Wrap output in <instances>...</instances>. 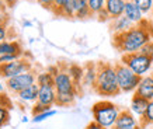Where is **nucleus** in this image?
Segmentation results:
<instances>
[{
	"label": "nucleus",
	"mask_w": 153,
	"mask_h": 129,
	"mask_svg": "<svg viewBox=\"0 0 153 129\" xmlns=\"http://www.w3.org/2000/svg\"><path fill=\"white\" fill-rule=\"evenodd\" d=\"M37 3L39 6H42L44 9L52 10V6H53V0H37Z\"/></svg>",
	"instance_id": "35"
},
{
	"label": "nucleus",
	"mask_w": 153,
	"mask_h": 129,
	"mask_svg": "<svg viewBox=\"0 0 153 129\" xmlns=\"http://www.w3.org/2000/svg\"><path fill=\"white\" fill-rule=\"evenodd\" d=\"M115 66V73L117 80H118V86H120L121 93H135L138 88V84L140 82V77L138 74H135L132 70L125 66V64L120 62V63L114 64Z\"/></svg>",
	"instance_id": "5"
},
{
	"label": "nucleus",
	"mask_w": 153,
	"mask_h": 129,
	"mask_svg": "<svg viewBox=\"0 0 153 129\" xmlns=\"http://www.w3.org/2000/svg\"><path fill=\"white\" fill-rule=\"evenodd\" d=\"M38 104L45 105L48 108H52L56 105V90L55 87L49 84V86H39V91H38Z\"/></svg>",
	"instance_id": "10"
},
{
	"label": "nucleus",
	"mask_w": 153,
	"mask_h": 129,
	"mask_svg": "<svg viewBox=\"0 0 153 129\" xmlns=\"http://www.w3.org/2000/svg\"><path fill=\"white\" fill-rule=\"evenodd\" d=\"M77 96H79V93H62V94L56 93V105L59 107L72 105V104H74Z\"/></svg>",
	"instance_id": "21"
},
{
	"label": "nucleus",
	"mask_w": 153,
	"mask_h": 129,
	"mask_svg": "<svg viewBox=\"0 0 153 129\" xmlns=\"http://www.w3.org/2000/svg\"><path fill=\"white\" fill-rule=\"evenodd\" d=\"M68 1H69V0H53V6H52L51 11H53L55 14H58L60 11V9H62V7H63Z\"/></svg>",
	"instance_id": "31"
},
{
	"label": "nucleus",
	"mask_w": 153,
	"mask_h": 129,
	"mask_svg": "<svg viewBox=\"0 0 153 129\" xmlns=\"http://www.w3.org/2000/svg\"><path fill=\"white\" fill-rule=\"evenodd\" d=\"M94 91L102 97H115L121 93L117 80L115 66L110 63H98L97 80L94 84Z\"/></svg>",
	"instance_id": "2"
},
{
	"label": "nucleus",
	"mask_w": 153,
	"mask_h": 129,
	"mask_svg": "<svg viewBox=\"0 0 153 129\" xmlns=\"http://www.w3.org/2000/svg\"><path fill=\"white\" fill-rule=\"evenodd\" d=\"M66 70H68V73L70 74V77H72V80L74 82V84L80 88V84L83 83L84 69H83V67H80L79 64H70Z\"/></svg>",
	"instance_id": "20"
},
{
	"label": "nucleus",
	"mask_w": 153,
	"mask_h": 129,
	"mask_svg": "<svg viewBox=\"0 0 153 129\" xmlns=\"http://www.w3.org/2000/svg\"><path fill=\"white\" fill-rule=\"evenodd\" d=\"M58 16H63V17H68V19H73L74 17V4H73V0H69L66 3L60 11L58 13Z\"/></svg>",
	"instance_id": "26"
},
{
	"label": "nucleus",
	"mask_w": 153,
	"mask_h": 129,
	"mask_svg": "<svg viewBox=\"0 0 153 129\" xmlns=\"http://www.w3.org/2000/svg\"><path fill=\"white\" fill-rule=\"evenodd\" d=\"M56 114H58V111L53 110V108H51V110H47L44 111V112H41V114H37V115H33V122L34 124H41V122H44V121L49 119V118H52V116H55Z\"/></svg>",
	"instance_id": "24"
},
{
	"label": "nucleus",
	"mask_w": 153,
	"mask_h": 129,
	"mask_svg": "<svg viewBox=\"0 0 153 129\" xmlns=\"http://www.w3.org/2000/svg\"><path fill=\"white\" fill-rule=\"evenodd\" d=\"M23 25H27L28 27V25H31V23H30V21H23Z\"/></svg>",
	"instance_id": "41"
},
{
	"label": "nucleus",
	"mask_w": 153,
	"mask_h": 129,
	"mask_svg": "<svg viewBox=\"0 0 153 129\" xmlns=\"http://www.w3.org/2000/svg\"><path fill=\"white\" fill-rule=\"evenodd\" d=\"M47 110H51V108H48V107L45 105H41V104H38V102H35L33 107V115H37V114H41V112H44V111Z\"/></svg>",
	"instance_id": "34"
},
{
	"label": "nucleus",
	"mask_w": 153,
	"mask_h": 129,
	"mask_svg": "<svg viewBox=\"0 0 153 129\" xmlns=\"http://www.w3.org/2000/svg\"><path fill=\"white\" fill-rule=\"evenodd\" d=\"M112 129H143L136 116L128 110H121Z\"/></svg>",
	"instance_id": "9"
},
{
	"label": "nucleus",
	"mask_w": 153,
	"mask_h": 129,
	"mask_svg": "<svg viewBox=\"0 0 153 129\" xmlns=\"http://www.w3.org/2000/svg\"><path fill=\"white\" fill-rule=\"evenodd\" d=\"M132 1L143 11V14L150 13L153 10V0H132Z\"/></svg>",
	"instance_id": "27"
},
{
	"label": "nucleus",
	"mask_w": 153,
	"mask_h": 129,
	"mask_svg": "<svg viewBox=\"0 0 153 129\" xmlns=\"http://www.w3.org/2000/svg\"><path fill=\"white\" fill-rule=\"evenodd\" d=\"M4 82H6V88H7L10 93L19 94L20 91H23V90L28 88L30 86H33V84L37 83V74L34 73L33 70H30V72L19 74V76H16V77L4 80Z\"/></svg>",
	"instance_id": "6"
},
{
	"label": "nucleus",
	"mask_w": 153,
	"mask_h": 129,
	"mask_svg": "<svg viewBox=\"0 0 153 129\" xmlns=\"http://www.w3.org/2000/svg\"><path fill=\"white\" fill-rule=\"evenodd\" d=\"M132 27H134V24L131 23L125 16H121V17H117V19L111 20V31L114 32V35L122 34V32L128 31Z\"/></svg>",
	"instance_id": "15"
},
{
	"label": "nucleus",
	"mask_w": 153,
	"mask_h": 129,
	"mask_svg": "<svg viewBox=\"0 0 153 129\" xmlns=\"http://www.w3.org/2000/svg\"><path fill=\"white\" fill-rule=\"evenodd\" d=\"M120 112L121 110L118 108V105H115L114 102L108 101V100H101V101L96 102L91 108L93 121L107 129H112Z\"/></svg>",
	"instance_id": "3"
},
{
	"label": "nucleus",
	"mask_w": 153,
	"mask_h": 129,
	"mask_svg": "<svg viewBox=\"0 0 153 129\" xmlns=\"http://www.w3.org/2000/svg\"><path fill=\"white\" fill-rule=\"evenodd\" d=\"M11 53H23L21 45L17 41H3L0 42V56L11 55Z\"/></svg>",
	"instance_id": "18"
},
{
	"label": "nucleus",
	"mask_w": 153,
	"mask_h": 129,
	"mask_svg": "<svg viewBox=\"0 0 153 129\" xmlns=\"http://www.w3.org/2000/svg\"><path fill=\"white\" fill-rule=\"evenodd\" d=\"M97 16V19H98V21H102V23H105V21H111V17H110V14L107 13V10L104 9V10H101L98 14H96Z\"/></svg>",
	"instance_id": "33"
},
{
	"label": "nucleus",
	"mask_w": 153,
	"mask_h": 129,
	"mask_svg": "<svg viewBox=\"0 0 153 129\" xmlns=\"http://www.w3.org/2000/svg\"><path fill=\"white\" fill-rule=\"evenodd\" d=\"M7 3H9V0H0V4H6V6H7Z\"/></svg>",
	"instance_id": "40"
},
{
	"label": "nucleus",
	"mask_w": 153,
	"mask_h": 129,
	"mask_svg": "<svg viewBox=\"0 0 153 129\" xmlns=\"http://www.w3.org/2000/svg\"><path fill=\"white\" fill-rule=\"evenodd\" d=\"M7 39V24L0 23V42H3Z\"/></svg>",
	"instance_id": "32"
},
{
	"label": "nucleus",
	"mask_w": 153,
	"mask_h": 129,
	"mask_svg": "<svg viewBox=\"0 0 153 129\" xmlns=\"http://www.w3.org/2000/svg\"><path fill=\"white\" fill-rule=\"evenodd\" d=\"M38 91H39V86L35 83L25 90H23V91H20L17 94V98L21 102H34L35 104L38 100Z\"/></svg>",
	"instance_id": "16"
},
{
	"label": "nucleus",
	"mask_w": 153,
	"mask_h": 129,
	"mask_svg": "<svg viewBox=\"0 0 153 129\" xmlns=\"http://www.w3.org/2000/svg\"><path fill=\"white\" fill-rule=\"evenodd\" d=\"M84 129H107V128H104V126L98 125L97 122H94V121H93V122H90V124H88Z\"/></svg>",
	"instance_id": "36"
},
{
	"label": "nucleus",
	"mask_w": 153,
	"mask_h": 129,
	"mask_svg": "<svg viewBox=\"0 0 153 129\" xmlns=\"http://www.w3.org/2000/svg\"><path fill=\"white\" fill-rule=\"evenodd\" d=\"M135 94L146 98L148 101H152L153 100V73L140 77V82L138 84V88H136Z\"/></svg>",
	"instance_id": "11"
},
{
	"label": "nucleus",
	"mask_w": 153,
	"mask_h": 129,
	"mask_svg": "<svg viewBox=\"0 0 153 129\" xmlns=\"http://www.w3.org/2000/svg\"><path fill=\"white\" fill-rule=\"evenodd\" d=\"M126 0H105V10L110 14L111 20L124 16Z\"/></svg>",
	"instance_id": "14"
},
{
	"label": "nucleus",
	"mask_w": 153,
	"mask_h": 129,
	"mask_svg": "<svg viewBox=\"0 0 153 129\" xmlns=\"http://www.w3.org/2000/svg\"><path fill=\"white\" fill-rule=\"evenodd\" d=\"M97 73H98V64L88 63L84 67L83 86H86V87H94L96 80H97Z\"/></svg>",
	"instance_id": "17"
},
{
	"label": "nucleus",
	"mask_w": 153,
	"mask_h": 129,
	"mask_svg": "<svg viewBox=\"0 0 153 129\" xmlns=\"http://www.w3.org/2000/svg\"><path fill=\"white\" fill-rule=\"evenodd\" d=\"M148 104H149V101L146 100V98L138 96V94H134L132 100H131L129 111L136 116V118H138V119H140V118L145 115V112H146Z\"/></svg>",
	"instance_id": "13"
},
{
	"label": "nucleus",
	"mask_w": 153,
	"mask_h": 129,
	"mask_svg": "<svg viewBox=\"0 0 153 129\" xmlns=\"http://www.w3.org/2000/svg\"><path fill=\"white\" fill-rule=\"evenodd\" d=\"M6 21V16L4 13H0V23H4Z\"/></svg>",
	"instance_id": "38"
},
{
	"label": "nucleus",
	"mask_w": 153,
	"mask_h": 129,
	"mask_svg": "<svg viewBox=\"0 0 153 129\" xmlns=\"http://www.w3.org/2000/svg\"><path fill=\"white\" fill-rule=\"evenodd\" d=\"M139 122H140V126H142V128H148V126L153 125V100L149 101L146 112H145V115L139 119Z\"/></svg>",
	"instance_id": "22"
},
{
	"label": "nucleus",
	"mask_w": 153,
	"mask_h": 129,
	"mask_svg": "<svg viewBox=\"0 0 153 129\" xmlns=\"http://www.w3.org/2000/svg\"><path fill=\"white\" fill-rule=\"evenodd\" d=\"M87 4L90 13L93 16V14H98L101 10L105 9V0H87Z\"/></svg>",
	"instance_id": "25"
},
{
	"label": "nucleus",
	"mask_w": 153,
	"mask_h": 129,
	"mask_svg": "<svg viewBox=\"0 0 153 129\" xmlns=\"http://www.w3.org/2000/svg\"><path fill=\"white\" fill-rule=\"evenodd\" d=\"M121 62L128 66L135 74H138L139 77H143L150 72L153 66V58L150 56H145L139 52H135V53H126L122 55Z\"/></svg>",
	"instance_id": "4"
},
{
	"label": "nucleus",
	"mask_w": 153,
	"mask_h": 129,
	"mask_svg": "<svg viewBox=\"0 0 153 129\" xmlns=\"http://www.w3.org/2000/svg\"><path fill=\"white\" fill-rule=\"evenodd\" d=\"M23 56V53H11V55H1L0 56V66L4 63H9V62H14V60L20 59Z\"/></svg>",
	"instance_id": "29"
},
{
	"label": "nucleus",
	"mask_w": 153,
	"mask_h": 129,
	"mask_svg": "<svg viewBox=\"0 0 153 129\" xmlns=\"http://www.w3.org/2000/svg\"><path fill=\"white\" fill-rule=\"evenodd\" d=\"M10 122V110L7 107L0 105V129L4 128Z\"/></svg>",
	"instance_id": "28"
},
{
	"label": "nucleus",
	"mask_w": 153,
	"mask_h": 129,
	"mask_svg": "<svg viewBox=\"0 0 153 129\" xmlns=\"http://www.w3.org/2000/svg\"><path fill=\"white\" fill-rule=\"evenodd\" d=\"M33 66L31 63L28 62L27 59H23V58H20V59L14 60V62H9V63H4L0 66V74H1V77L3 80H9L11 77H16V76H19V74H23L25 72H30Z\"/></svg>",
	"instance_id": "7"
},
{
	"label": "nucleus",
	"mask_w": 153,
	"mask_h": 129,
	"mask_svg": "<svg viewBox=\"0 0 153 129\" xmlns=\"http://www.w3.org/2000/svg\"><path fill=\"white\" fill-rule=\"evenodd\" d=\"M138 52L142 53V55H145V56H150V58H153V41H150V42H148L146 45H143Z\"/></svg>",
	"instance_id": "30"
},
{
	"label": "nucleus",
	"mask_w": 153,
	"mask_h": 129,
	"mask_svg": "<svg viewBox=\"0 0 153 129\" xmlns=\"http://www.w3.org/2000/svg\"><path fill=\"white\" fill-rule=\"evenodd\" d=\"M21 122H23V124L28 122V118H27V116H23V118H21Z\"/></svg>",
	"instance_id": "39"
},
{
	"label": "nucleus",
	"mask_w": 153,
	"mask_h": 129,
	"mask_svg": "<svg viewBox=\"0 0 153 129\" xmlns=\"http://www.w3.org/2000/svg\"><path fill=\"white\" fill-rule=\"evenodd\" d=\"M37 84L38 86H49V84L53 86V74L49 70L37 73Z\"/></svg>",
	"instance_id": "23"
},
{
	"label": "nucleus",
	"mask_w": 153,
	"mask_h": 129,
	"mask_svg": "<svg viewBox=\"0 0 153 129\" xmlns=\"http://www.w3.org/2000/svg\"><path fill=\"white\" fill-rule=\"evenodd\" d=\"M4 88H6V82L3 80V77L0 76V94L4 91Z\"/></svg>",
	"instance_id": "37"
},
{
	"label": "nucleus",
	"mask_w": 153,
	"mask_h": 129,
	"mask_svg": "<svg viewBox=\"0 0 153 129\" xmlns=\"http://www.w3.org/2000/svg\"><path fill=\"white\" fill-rule=\"evenodd\" d=\"M53 87H55L58 94L62 93H79L80 88L74 84L72 80L70 74L68 73V70L59 69L53 76Z\"/></svg>",
	"instance_id": "8"
},
{
	"label": "nucleus",
	"mask_w": 153,
	"mask_h": 129,
	"mask_svg": "<svg viewBox=\"0 0 153 129\" xmlns=\"http://www.w3.org/2000/svg\"><path fill=\"white\" fill-rule=\"evenodd\" d=\"M150 41H153V28L146 20L134 25L128 31L114 35V46L122 55L135 53Z\"/></svg>",
	"instance_id": "1"
},
{
	"label": "nucleus",
	"mask_w": 153,
	"mask_h": 129,
	"mask_svg": "<svg viewBox=\"0 0 153 129\" xmlns=\"http://www.w3.org/2000/svg\"><path fill=\"white\" fill-rule=\"evenodd\" d=\"M73 4H74V17L76 19L84 20L91 16L90 10H88L87 0H73Z\"/></svg>",
	"instance_id": "19"
},
{
	"label": "nucleus",
	"mask_w": 153,
	"mask_h": 129,
	"mask_svg": "<svg viewBox=\"0 0 153 129\" xmlns=\"http://www.w3.org/2000/svg\"><path fill=\"white\" fill-rule=\"evenodd\" d=\"M124 16H125L126 19L129 20L131 23L136 25V24H140L143 21V11L138 7V6L135 4L132 0H126L125 3V10H124Z\"/></svg>",
	"instance_id": "12"
}]
</instances>
